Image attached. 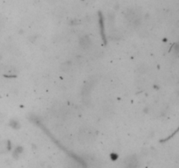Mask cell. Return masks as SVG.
I'll list each match as a JSON object with an SVG mask.
<instances>
[{
	"instance_id": "obj_3",
	"label": "cell",
	"mask_w": 179,
	"mask_h": 168,
	"mask_svg": "<svg viewBox=\"0 0 179 168\" xmlns=\"http://www.w3.org/2000/svg\"><path fill=\"white\" fill-rule=\"evenodd\" d=\"M91 42H90V39H88L87 37H84L80 39V46L84 48H86L87 47H89Z\"/></svg>"
},
{
	"instance_id": "obj_4",
	"label": "cell",
	"mask_w": 179,
	"mask_h": 168,
	"mask_svg": "<svg viewBox=\"0 0 179 168\" xmlns=\"http://www.w3.org/2000/svg\"><path fill=\"white\" fill-rule=\"evenodd\" d=\"M7 149V145L5 142H1L0 143V152H5Z\"/></svg>"
},
{
	"instance_id": "obj_2",
	"label": "cell",
	"mask_w": 179,
	"mask_h": 168,
	"mask_svg": "<svg viewBox=\"0 0 179 168\" xmlns=\"http://www.w3.org/2000/svg\"><path fill=\"white\" fill-rule=\"evenodd\" d=\"M137 165V161L134 159V158H128V160L125 161V168H136Z\"/></svg>"
},
{
	"instance_id": "obj_1",
	"label": "cell",
	"mask_w": 179,
	"mask_h": 168,
	"mask_svg": "<svg viewBox=\"0 0 179 168\" xmlns=\"http://www.w3.org/2000/svg\"><path fill=\"white\" fill-rule=\"evenodd\" d=\"M94 138V133L90 130H83L80 132V141L82 142H90Z\"/></svg>"
}]
</instances>
